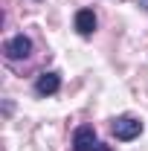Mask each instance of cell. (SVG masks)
I'll return each instance as SVG.
<instances>
[{"mask_svg": "<svg viewBox=\"0 0 148 151\" xmlns=\"http://www.w3.org/2000/svg\"><path fill=\"white\" fill-rule=\"evenodd\" d=\"M73 151H113V148L96 139L93 125H78L73 134Z\"/></svg>", "mask_w": 148, "mask_h": 151, "instance_id": "obj_1", "label": "cell"}, {"mask_svg": "<svg viewBox=\"0 0 148 151\" xmlns=\"http://www.w3.org/2000/svg\"><path fill=\"white\" fill-rule=\"evenodd\" d=\"M111 131L116 139H122V142H131V139H137L139 134H142V122L137 119V116H119V119H113Z\"/></svg>", "mask_w": 148, "mask_h": 151, "instance_id": "obj_2", "label": "cell"}, {"mask_svg": "<svg viewBox=\"0 0 148 151\" xmlns=\"http://www.w3.org/2000/svg\"><path fill=\"white\" fill-rule=\"evenodd\" d=\"M3 55L9 58V61H20V58H29L32 55V41L23 35H12L6 44H3Z\"/></svg>", "mask_w": 148, "mask_h": 151, "instance_id": "obj_3", "label": "cell"}, {"mask_svg": "<svg viewBox=\"0 0 148 151\" xmlns=\"http://www.w3.org/2000/svg\"><path fill=\"white\" fill-rule=\"evenodd\" d=\"M58 90H61V76L55 70H47V73L38 76V81H35V93L38 96H52Z\"/></svg>", "mask_w": 148, "mask_h": 151, "instance_id": "obj_4", "label": "cell"}, {"mask_svg": "<svg viewBox=\"0 0 148 151\" xmlns=\"http://www.w3.org/2000/svg\"><path fill=\"white\" fill-rule=\"evenodd\" d=\"M139 3H142V6H145V9H148V0H139Z\"/></svg>", "mask_w": 148, "mask_h": 151, "instance_id": "obj_6", "label": "cell"}, {"mask_svg": "<svg viewBox=\"0 0 148 151\" xmlns=\"http://www.w3.org/2000/svg\"><path fill=\"white\" fill-rule=\"evenodd\" d=\"M75 32L84 35V38L96 32V15H93V9H78L75 12Z\"/></svg>", "mask_w": 148, "mask_h": 151, "instance_id": "obj_5", "label": "cell"}, {"mask_svg": "<svg viewBox=\"0 0 148 151\" xmlns=\"http://www.w3.org/2000/svg\"><path fill=\"white\" fill-rule=\"evenodd\" d=\"M38 3H41V0H38Z\"/></svg>", "mask_w": 148, "mask_h": 151, "instance_id": "obj_7", "label": "cell"}]
</instances>
